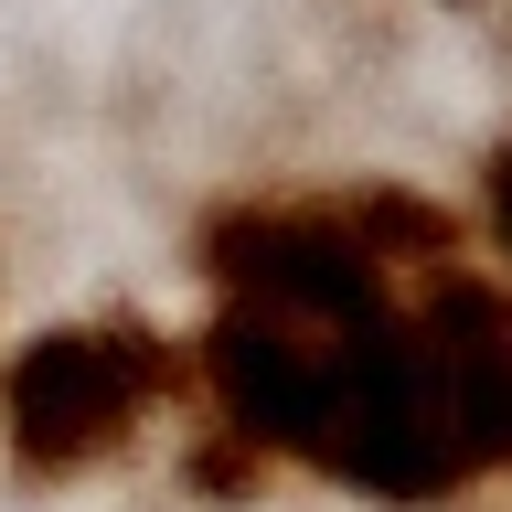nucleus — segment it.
<instances>
[{
	"instance_id": "f257e3e1",
	"label": "nucleus",
	"mask_w": 512,
	"mask_h": 512,
	"mask_svg": "<svg viewBox=\"0 0 512 512\" xmlns=\"http://www.w3.org/2000/svg\"><path fill=\"white\" fill-rule=\"evenodd\" d=\"M171 395V352L150 331L86 320V331H43L11 352L0 374V448L22 470H86L107 448H128V427Z\"/></svg>"
},
{
	"instance_id": "f03ea898",
	"label": "nucleus",
	"mask_w": 512,
	"mask_h": 512,
	"mask_svg": "<svg viewBox=\"0 0 512 512\" xmlns=\"http://www.w3.org/2000/svg\"><path fill=\"white\" fill-rule=\"evenodd\" d=\"M214 278L235 310H278L310 331H363L384 320V267L342 214H235L214 224Z\"/></svg>"
},
{
	"instance_id": "7ed1b4c3",
	"label": "nucleus",
	"mask_w": 512,
	"mask_h": 512,
	"mask_svg": "<svg viewBox=\"0 0 512 512\" xmlns=\"http://www.w3.org/2000/svg\"><path fill=\"white\" fill-rule=\"evenodd\" d=\"M416 331H427V363L448 384V416H459L470 459L480 470H512V299H491L470 278H438V299H427Z\"/></svg>"
},
{
	"instance_id": "20e7f679",
	"label": "nucleus",
	"mask_w": 512,
	"mask_h": 512,
	"mask_svg": "<svg viewBox=\"0 0 512 512\" xmlns=\"http://www.w3.org/2000/svg\"><path fill=\"white\" fill-rule=\"evenodd\" d=\"M491 235H502V256H512V150H491Z\"/></svg>"
}]
</instances>
